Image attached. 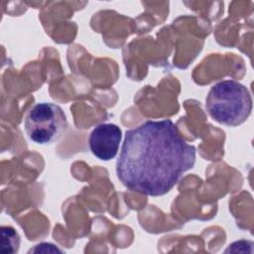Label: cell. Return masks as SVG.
<instances>
[{"instance_id":"obj_1","label":"cell","mask_w":254,"mask_h":254,"mask_svg":"<svg viewBox=\"0 0 254 254\" xmlns=\"http://www.w3.org/2000/svg\"><path fill=\"white\" fill-rule=\"evenodd\" d=\"M195 157V147L183 139L172 120H149L126 131L116 175L128 190L160 196L194 166Z\"/></svg>"},{"instance_id":"obj_2","label":"cell","mask_w":254,"mask_h":254,"mask_svg":"<svg viewBox=\"0 0 254 254\" xmlns=\"http://www.w3.org/2000/svg\"><path fill=\"white\" fill-rule=\"evenodd\" d=\"M205 108L214 121L227 126H238L251 114V94L244 84L236 80H222L208 91Z\"/></svg>"},{"instance_id":"obj_3","label":"cell","mask_w":254,"mask_h":254,"mask_svg":"<svg viewBox=\"0 0 254 254\" xmlns=\"http://www.w3.org/2000/svg\"><path fill=\"white\" fill-rule=\"evenodd\" d=\"M24 127L28 138L39 145L57 142L67 128L65 113L52 102H40L27 113Z\"/></svg>"},{"instance_id":"obj_4","label":"cell","mask_w":254,"mask_h":254,"mask_svg":"<svg viewBox=\"0 0 254 254\" xmlns=\"http://www.w3.org/2000/svg\"><path fill=\"white\" fill-rule=\"evenodd\" d=\"M122 139L121 129L113 123H101L93 128L88 138L91 153L101 161H110L118 153Z\"/></svg>"},{"instance_id":"obj_5","label":"cell","mask_w":254,"mask_h":254,"mask_svg":"<svg viewBox=\"0 0 254 254\" xmlns=\"http://www.w3.org/2000/svg\"><path fill=\"white\" fill-rule=\"evenodd\" d=\"M20 247V235L12 226H1L0 252L12 254L18 252Z\"/></svg>"},{"instance_id":"obj_6","label":"cell","mask_w":254,"mask_h":254,"mask_svg":"<svg viewBox=\"0 0 254 254\" xmlns=\"http://www.w3.org/2000/svg\"><path fill=\"white\" fill-rule=\"evenodd\" d=\"M63 253V250H61L57 245L52 243L43 242L40 244H37L33 249L29 251V253Z\"/></svg>"}]
</instances>
